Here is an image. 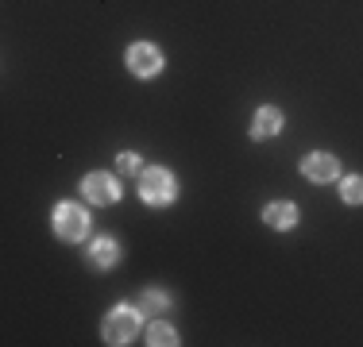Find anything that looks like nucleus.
Returning <instances> with one entry per match:
<instances>
[{
	"label": "nucleus",
	"mask_w": 363,
	"mask_h": 347,
	"mask_svg": "<svg viewBox=\"0 0 363 347\" xmlns=\"http://www.w3.org/2000/svg\"><path fill=\"white\" fill-rule=\"evenodd\" d=\"M301 174H306L309 181H317V186H328V181L340 178V162H336L333 154L317 151V154H309V159L301 162Z\"/></svg>",
	"instance_id": "39448f33"
},
{
	"label": "nucleus",
	"mask_w": 363,
	"mask_h": 347,
	"mask_svg": "<svg viewBox=\"0 0 363 347\" xmlns=\"http://www.w3.org/2000/svg\"><path fill=\"white\" fill-rule=\"evenodd\" d=\"M147 343H155V347H170V343H178V332L170 324H151L147 328Z\"/></svg>",
	"instance_id": "9d476101"
},
{
	"label": "nucleus",
	"mask_w": 363,
	"mask_h": 347,
	"mask_svg": "<svg viewBox=\"0 0 363 347\" xmlns=\"http://www.w3.org/2000/svg\"><path fill=\"white\" fill-rule=\"evenodd\" d=\"M82 189H85V201H93V205L120 201V186H116L112 174H89V178L82 181Z\"/></svg>",
	"instance_id": "20e7f679"
},
{
	"label": "nucleus",
	"mask_w": 363,
	"mask_h": 347,
	"mask_svg": "<svg viewBox=\"0 0 363 347\" xmlns=\"http://www.w3.org/2000/svg\"><path fill=\"white\" fill-rule=\"evenodd\" d=\"M116 170H120V174H140V154H120V159H116Z\"/></svg>",
	"instance_id": "ddd939ff"
},
{
	"label": "nucleus",
	"mask_w": 363,
	"mask_h": 347,
	"mask_svg": "<svg viewBox=\"0 0 363 347\" xmlns=\"http://www.w3.org/2000/svg\"><path fill=\"white\" fill-rule=\"evenodd\" d=\"M85 232H89V216H85V208H77V205H58L55 208V236H62V239H85Z\"/></svg>",
	"instance_id": "f03ea898"
},
{
	"label": "nucleus",
	"mask_w": 363,
	"mask_h": 347,
	"mask_svg": "<svg viewBox=\"0 0 363 347\" xmlns=\"http://www.w3.org/2000/svg\"><path fill=\"white\" fill-rule=\"evenodd\" d=\"M143 309H151V312H162V309H167V293H159V290L143 293Z\"/></svg>",
	"instance_id": "f8f14e48"
},
{
	"label": "nucleus",
	"mask_w": 363,
	"mask_h": 347,
	"mask_svg": "<svg viewBox=\"0 0 363 347\" xmlns=\"http://www.w3.org/2000/svg\"><path fill=\"white\" fill-rule=\"evenodd\" d=\"M174 193H178V186H174V178H170V170L155 166V170L143 174L140 197H143L147 205H170V201H174Z\"/></svg>",
	"instance_id": "f257e3e1"
},
{
	"label": "nucleus",
	"mask_w": 363,
	"mask_h": 347,
	"mask_svg": "<svg viewBox=\"0 0 363 347\" xmlns=\"http://www.w3.org/2000/svg\"><path fill=\"white\" fill-rule=\"evenodd\" d=\"M340 193H344V201H348V205H363V178H344Z\"/></svg>",
	"instance_id": "9b49d317"
},
{
	"label": "nucleus",
	"mask_w": 363,
	"mask_h": 347,
	"mask_svg": "<svg viewBox=\"0 0 363 347\" xmlns=\"http://www.w3.org/2000/svg\"><path fill=\"white\" fill-rule=\"evenodd\" d=\"M128 66H132V74H140V77H155L162 69L159 47H151V42H135V47L128 50Z\"/></svg>",
	"instance_id": "423d86ee"
},
{
	"label": "nucleus",
	"mask_w": 363,
	"mask_h": 347,
	"mask_svg": "<svg viewBox=\"0 0 363 347\" xmlns=\"http://www.w3.org/2000/svg\"><path fill=\"white\" fill-rule=\"evenodd\" d=\"M263 220L271 224V228H294V224H298V208L290 201H274V205L263 208Z\"/></svg>",
	"instance_id": "0eeeda50"
},
{
	"label": "nucleus",
	"mask_w": 363,
	"mask_h": 347,
	"mask_svg": "<svg viewBox=\"0 0 363 347\" xmlns=\"http://www.w3.org/2000/svg\"><path fill=\"white\" fill-rule=\"evenodd\" d=\"M279 132H282V112L279 108H259V116L252 124V135L267 139V135H279Z\"/></svg>",
	"instance_id": "6e6552de"
},
{
	"label": "nucleus",
	"mask_w": 363,
	"mask_h": 347,
	"mask_svg": "<svg viewBox=\"0 0 363 347\" xmlns=\"http://www.w3.org/2000/svg\"><path fill=\"white\" fill-rule=\"evenodd\" d=\"M89 258H93V266H101V271H105V266H112L120 258V247L112 239H97V243H93V251H89Z\"/></svg>",
	"instance_id": "1a4fd4ad"
},
{
	"label": "nucleus",
	"mask_w": 363,
	"mask_h": 347,
	"mask_svg": "<svg viewBox=\"0 0 363 347\" xmlns=\"http://www.w3.org/2000/svg\"><path fill=\"white\" fill-rule=\"evenodd\" d=\"M140 332V317L132 309H116L105 317V343H132Z\"/></svg>",
	"instance_id": "7ed1b4c3"
}]
</instances>
